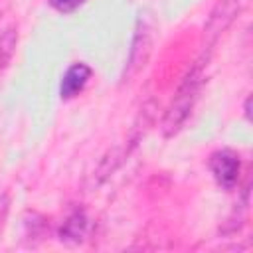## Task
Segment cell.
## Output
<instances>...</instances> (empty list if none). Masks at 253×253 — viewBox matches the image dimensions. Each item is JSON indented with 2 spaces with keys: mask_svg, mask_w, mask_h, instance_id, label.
I'll return each mask as SVG.
<instances>
[{
  "mask_svg": "<svg viewBox=\"0 0 253 253\" xmlns=\"http://www.w3.org/2000/svg\"><path fill=\"white\" fill-rule=\"evenodd\" d=\"M243 0H217L213 10L210 12V18L204 26V40H202V51L198 61L206 63L211 57V51L215 49L219 38L225 34V30L231 26V22L235 20V16L239 14Z\"/></svg>",
  "mask_w": 253,
  "mask_h": 253,
  "instance_id": "cell-2",
  "label": "cell"
},
{
  "mask_svg": "<svg viewBox=\"0 0 253 253\" xmlns=\"http://www.w3.org/2000/svg\"><path fill=\"white\" fill-rule=\"evenodd\" d=\"M249 105H251V97H247V99H245V117H247V119L251 117V111H249Z\"/></svg>",
  "mask_w": 253,
  "mask_h": 253,
  "instance_id": "cell-10",
  "label": "cell"
},
{
  "mask_svg": "<svg viewBox=\"0 0 253 253\" xmlns=\"http://www.w3.org/2000/svg\"><path fill=\"white\" fill-rule=\"evenodd\" d=\"M210 170L215 178V182L223 188V190H233L239 182V172H241V162L239 156L229 150V148H221L215 150L210 156Z\"/></svg>",
  "mask_w": 253,
  "mask_h": 253,
  "instance_id": "cell-4",
  "label": "cell"
},
{
  "mask_svg": "<svg viewBox=\"0 0 253 253\" xmlns=\"http://www.w3.org/2000/svg\"><path fill=\"white\" fill-rule=\"evenodd\" d=\"M49 4H51V8H55L61 14H71L79 6H83L85 0H49Z\"/></svg>",
  "mask_w": 253,
  "mask_h": 253,
  "instance_id": "cell-8",
  "label": "cell"
},
{
  "mask_svg": "<svg viewBox=\"0 0 253 253\" xmlns=\"http://www.w3.org/2000/svg\"><path fill=\"white\" fill-rule=\"evenodd\" d=\"M91 75H93V69L87 63H83V61H77V63L69 65L67 71L61 77V85H59L61 99H73V97H77L85 89V85L89 83Z\"/></svg>",
  "mask_w": 253,
  "mask_h": 253,
  "instance_id": "cell-6",
  "label": "cell"
},
{
  "mask_svg": "<svg viewBox=\"0 0 253 253\" xmlns=\"http://www.w3.org/2000/svg\"><path fill=\"white\" fill-rule=\"evenodd\" d=\"M8 210H10V196H8L6 192H0V229L4 227Z\"/></svg>",
  "mask_w": 253,
  "mask_h": 253,
  "instance_id": "cell-9",
  "label": "cell"
},
{
  "mask_svg": "<svg viewBox=\"0 0 253 253\" xmlns=\"http://www.w3.org/2000/svg\"><path fill=\"white\" fill-rule=\"evenodd\" d=\"M16 45H18V18L10 10H4L0 12V71H4L10 65L16 53Z\"/></svg>",
  "mask_w": 253,
  "mask_h": 253,
  "instance_id": "cell-5",
  "label": "cell"
},
{
  "mask_svg": "<svg viewBox=\"0 0 253 253\" xmlns=\"http://www.w3.org/2000/svg\"><path fill=\"white\" fill-rule=\"evenodd\" d=\"M204 67H206V63L196 61L192 65V69H188V73L184 75L182 83L178 85V89L162 117V123H160L162 134L166 138L178 134L182 130V126L186 125V121L190 119L194 105L200 97L202 85H204Z\"/></svg>",
  "mask_w": 253,
  "mask_h": 253,
  "instance_id": "cell-1",
  "label": "cell"
},
{
  "mask_svg": "<svg viewBox=\"0 0 253 253\" xmlns=\"http://www.w3.org/2000/svg\"><path fill=\"white\" fill-rule=\"evenodd\" d=\"M89 231V217L83 208H75L59 227V239L65 243H79Z\"/></svg>",
  "mask_w": 253,
  "mask_h": 253,
  "instance_id": "cell-7",
  "label": "cell"
},
{
  "mask_svg": "<svg viewBox=\"0 0 253 253\" xmlns=\"http://www.w3.org/2000/svg\"><path fill=\"white\" fill-rule=\"evenodd\" d=\"M152 45H154V28L152 22L146 16H138L136 20V28H134V36L130 42V49H128V59L125 63L123 75H121V83H130L148 63L150 53H152Z\"/></svg>",
  "mask_w": 253,
  "mask_h": 253,
  "instance_id": "cell-3",
  "label": "cell"
}]
</instances>
